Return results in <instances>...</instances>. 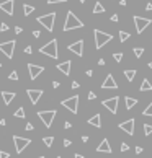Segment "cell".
<instances>
[{"instance_id":"4dcf8cb0","label":"cell","mask_w":152,"mask_h":158,"mask_svg":"<svg viewBox=\"0 0 152 158\" xmlns=\"http://www.w3.org/2000/svg\"><path fill=\"white\" fill-rule=\"evenodd\" d=\"M142 127H144V134H146V135H151V134H152V126H151V124H144Z\"/></svg>"},{"instance_id":"f35d334b","label":"cell","mask_w":152,"mask_h":158,"mask_svg":"<svg viewBox=\"0 0 152 158\" xmlns=\"http://www.w3.org/2000/svg\"><path fill=\"white\" fill-rule=\"evenodd\" d=\"M25 52H26V54H33V47H31V46H26V47H25Z\"/></svg>"},{"instance_id":"6da1fadb","label":"cell","mask_w":152,"mask_h":158,"mask_svg":"<svg viewBox=\"0 0 152 158\" xmlns=\"http://www.w3.org/2000/svg\"><path fill=\"white\" fill-rule=\"evenodd\" d=\"M84 28V23L79 20L74 15V11H67V16H66V23H64V31H72V29H79Z\"/></svg>"},{"instance_id":"f5cc1de1","label":"cell","mask_w":152,"mask_h":158,"mask_svg":"<svg viewBox=\"0 0 152 158\" xmlns=\"http://www.w3.org/2000/svg\"><path fill=\"white\" fill-rule=\"evenodd\" d=\"M5 124H7V121H5V119H0V126H5Z\"/></svg>"},{"instance_id":"7a4b0ae2","label":"cell","mask_w":152,"mask_h":158,"mask_svg":"<svg viewBox=\"0 0 152 158\" xmlns=\"http://www.w3.org/2000/svg\"><path fill=\"white\" fill-rule=\"evenodd\" d=\"M39 52L44 54V56H49L51 59H57L59 57V51H57V39H51L48 44L39 49Z\"/></svg>"},{"instance_id":"9a60e30c","label":"cell","mask_w":152,"mask_h":158,"mask_svg":"<svg viewBox=\"0 0 152 158\" xmlns=\"http://www.w3.org/2000/svg\"><path fill=\"white\" fill-rule=\"evenodd\" d=\"M26 95H28L30 101H31L33 104H36V103L39 101V98L43 96V90H33V88H30V90H26Z\"/></svg>"},{"instance_id":"e0dca14e","label":"cell","mask_w":152,"mask_h":158,"mask_svg":"<svg viewBox=\"0 0 152 158\" xmlns=\"http://www.w3.org/2000/svg\"><path fill=\"white\" fill-rule=\"evenodd\" d=\"M71 69H72V60H66V62L57 64V70L62 72L64 75H69V74H71Z\"/></svg>"},{"instance_id":"f6af8a7d","label":"cell","mask_w":152,"mask_h":158,"mask_svg":"<svg viewBox=\"0 0 152 158\" xmlns=\"http://www.w3.org/2000/svg\"><path fill=\"white\" fill-rule=\"evenodd\" d=\"M59 82H53V88H59Z\"/></svg>"},{"instance_id":"8d00e7d4","label":"cell","mask_w":152,"mask_h":158,"mask_svg":"<svg viewBox=\"0 0 152 158\" xmlns=\"http://www.w3.org/2000/svg\"><path fill=\"white\" fill-rule=\"evenodd\" d=\"M7 29H8L7 23H2V25H0V31H7Z\"/></svg>"},{"instance_id":"d6a6232c","label":"cell","mask_w":152,"mask_h":158,"mask_svg":"<svg viewBox=\"0 0 152 158\" xmlns=\"http://www.w3.org/2000/svg\"><path fill=\"white\" fill-rule=\"evenodd\" d=\"M8 78H10V80H18V72H17V70H13L10 75H8Z\"/></svg>"},{"instance_id":"ab89813d","label":"cell","mask_w":152,"mask_h":158,"mask_svg":"<svg viewBox=\"0 0 152 158\" xmlns=\"http://www.w3.org/2000/svg\"><path fill=\"white\" fill-rule=\"evenodd\" d=\"M71 144L72 142L69 140V139H64V147H71Z\"/></svg>"},{"instance_id":"d590c367","label":"cell","mask_w":152,"mask_h":158,"mask_svg":"<svg viewBox=\"0 0 152 158\" xmlns=\"http://www.w3.org/2000/svg\"><path fill=\"white\" fill-rule=\"evenodd\" d=\"M10 157V153H7V152H4V150H0V158H8Z\"/></svg>"},{"instance_id":"7c38bea8","label":"cell","mask_w":152,"mask_h":158,"mask_svg":"<svg viewBox=\"0 0 152 158\" xmlns=\"http://www.w3.org/2000/svg\"><path fill=\"white\" fill-rule=\"evenodd\" d=\"M67 49L71 51V52H74L75 56L82 57V56H84V41H82V39H79V41L72 42V44H69Z\"/></svg>"},{"instance_id":"8992f818","label":"cell","mask_w":152,"mask_h":158,"mask_svg":"<svg viewBox=\"0 0 152 158\" xmlns=\"http://www.w3.org/2000/svg\"><path fill=\"white\" fill-rule=\"evenodd\" d=\"M61 104H62L66 109H69L72 114H77V111H79V96H77V95L71 96V98L61 101Z\"/></svg>"},{"instance_id":"484cf974","label":"cell","mask_w":152,"mask_h":158,"mask_svg":"<svg viewBox=\"0 0 152 158\" xmlns=\"http://www.w3.org/2000/svg\"><path fill=\"white\" fill-rule=\"evenodd\" d=\"M129 36H131V34H129L128 31H120V41L121 42L128 41V39H129Z\"/></svg>"},{"instance_id":"816d5d0a","label":"cell","mask_w":152,"mask_h":158,"mask_svg":"<svg viewBox=\"0 0 152 158\" xmlns=\"http://www.w3.org/2000/svg\"><path fill=\"white\" fill-rule=\"evenodd\" d=\"M146 10H149V11H151V10H152V4H147V7H146Z\"/></svg>"},{"instance_id":"6f0895ef","label":"cell","mask_w":152,"mask_h":158,"mask_svg":"<svg viewBox=\"0 0 152 158\" xmlns=\"http://www.w3.org/2000/svg\"><path fill=\"white\" fill-rule=\"evenodd\" d=\"M79 2H80V4H85V0H79Z\"/></svg>"},{"instance_id":"5bb4252c","label":"cell","mask_w":152,"mask_h":158,"mask_svg":"<svg viewBox=\"0 0 152 158\" xmlns=\"http://www.w3.org/2000/svg\"><path fill=\"white\" fill-rule=\"evenodd\" d=\"M102 88H103V90H116V88H118V83L115 82V77L111 74L106 75L105 82L102 83Z\"/></svg>"},{"instance_id":"83f0119b","label":"cell","mask_w":152,"mask_h":158,"mask_svg":"<svg viewBox=\"0 0 152 158\" xmlns=\"http://www.w3.org/2000/svg\"><path fill=\"white\" fill-rule=\"evenodd\" d=\"M142 114H144V116L152 117V103H149V104H147V108H146L144 111H142Z\"/></svg>"},{"instance_id":"b9f144b4","label":"cell","mask_w":152,"mask_h":158,"mask_svg":"<svg viewBox=\"0 0 152 158\" xmlns=\"http://www.w3.org/2000/svg\"><path fill=\"white\" fill-rule=\"evenodd\" d=\"M33 36H35V38H39V36H41V33H39L38 29H35V31H33Z\"/></svg>"},{"instance_id":"60d3db41","label":"cell","mask_w":152,"mask_h":158,"mask_svg":"<svg viewBox=\"0 0 152 158\" xmlns=\"http://www.w3.org/2000/svg\"><path fill=\"white\" fill-rule=\"evenodd\" d=\"M25 129H26V130H33L35 127H33V124H31V122H28V124L25 126Z\"/></svg>"},{"instance_id":"bcb514c9","label":"cell","mask_w":152,"mask_h":158,"mask_svg":"<svg viewBox=\"0 0 152 158\" xmlns=\"http://www.w3.org/2000/svg\"><path fill=\"white\" fill-rule=\"evenodd\" d=\"M72 88H74V90H75V88H79V83H77V82H72Z\"/></svg>"},{"instance_id":"ffe728a7","label":"cell","mask_w":152,"mask_h":158,"mask_svg":"<svg viewBox=\"0 0 152 158\" xmlns=\"http://www.w3.org/2000/svg\"><path fill=\"white\" fill-rule=\"evenodd\" d=\"M89 124L93 126V127H97V129H100V127H102V116H100V114H95L93 117L89 119Z\"/></svg>"},{"instance_id":"74e56055","label":"cell","mask_w":152,"mask_h":158,"mask_svg":"<svg viewBox=\"0 0 152 158\" xmlns=\"http://www.w3.org/2000/svg\"><path fill=\"white\" fill-rule=\"evenodd\" d=\"M95 98H97L95 92H90V93H89V99H90V101H92V99H95Z\"/></svg>"},{"instance_id":"db71d44e","label":"cell","mask_w":152,"mask_h":158,"mask_svg":"<svg viewBox=\"0 0 152 158\" xmlns=\"http://www.w3.org/2000/svg\"><path fill=\"white\" fill-rule=\"evenodd\" d=\"M126 4H128L126 0H120V5H123V7H124V5H126Z\"/></svg>"},{"instance_id":"e575fe53","label":"cell","mask_w":152,"mask_h":158,"mask_svg":"<svg viewBox=\"0 0 152 158\" xmlns=\"http://www.w3.org/2000/svg\"><path fill=\"white\" fill-rule=\"evenodd\" d=\"M128 150H129V145L123 142V144H121V152H128Z\"/></svg>"},{"instance_id":"44dd1931","label":"cell","mask_w":152,"mask_h":158,"mask_svg":"<svg viewBox=\"0 0 152 158\" xmlns=\"http://www.w3.org/2000/svg\"><path fill=\"white\" fill-rule=\"evenodd\" d=\"M124 101H126V109H133L136 104H138V99H136V98H131V96H126V98H124Z\"/></svg>"},{"instance_id":"9f6ffc18","label":"cell","mask_w":152,"mask_h":158,"mask_svg":"<svg viewBox=\"0 0 152 158\" xmlns=\"http://www.w3.org/2000/svg\"><path fill=\"white\" fill-rule=\"evenodd\" d=\"M149 69H151V70H152V62H151V64H149Z\"/></svg>"},{"instance_id":"ee69618b","label":"cell","mask_w":152,"mask_h":158,"mask_svg":"<svg viewBox=\"0 0 152 158\" xmlns=\"http://www.w3.org/2000/svg\"><path fill=\"white\" fill-rule=\"evenodd\" d=\"M21 31H23V29H21V28H20V26H17V28H15V33H17V34H20V33H21Z\"/></svg>"},{"instance_id":"2e32d148","label":"cell","mask_w":152,"mask_h":158,"mask_svg":"<svg viewBox=\"0 0 152 158\" xmlns=\"http://www.w3.org/2000/svg\"><path fill=\"white\" fill-rule=\"evenodd\" d=\"M13 7H15V0H5V2H2L0 4V10L5 11L7 15H13Z\"/></svg>"},{"instance_id":"30bf717a","label":"cell","mask_w":152,"mask_h":158,"mask_svg":"<svg viewBox=\"0 0 152 158\" xmlns=\"http://www.w3.org/2000/svg\"><path fill=\"white\" fill-rule=\"evenodd\" d=\"M118 103H120V98H118V96H113V98H108V99H105V101H102V104L105 106L111 114H116L118 112Z\"/></svg>"},{"instance_id":"d6986e66","label":"cell","mask_w":152,"mask_h":158,"mask_svg":"<svg viewBox=\"0 0 152 158\" xmlns=\"http://www.w3.org/2000/svg\"><path fill=\"white\" fill-rule=\"evenodd\" d=\"M15 96H17V95H15L13 92H2V98H4V103H5L7 106L15 99Z\"/></svg>"},{"instance_id":"680465c9","label":"cell","mask_w":152,"mask_h":158,"mask_svg":"<svg viewBox=\"0 0 152 158\" xmlns=\"http://www.w3.org/2000/svg\"><path fill=\"white\" fill-rule=\"evenodd\" d=\"M38 158H44V157H38Z\"/></svg>"},{"instance_id":"1f68e13d","label":"cell","mask_w":152,"mask_h":158,"mask_svg":"<svg viewBox=\"0 0 152 158\" xmlns=\"http://www.w3.org/2000/svg\"><path fill=\"white\" fill-rule=\"evenodd\" d=\"M113 59L116 60V62H121V59H123V52H115L113 54Z\"/></svg>"},{"instance_id":"8fae6325","label":"cell","mask_w":152,"mask_h":158,"mask_svg":"<svg viewBox=\"0 0 152 158\" xmlns=\"http://www.w3.org/2000/svg\"><path fill=\"white\" fill-rule=\"evenodd\" d=\"M28 72H30V78H31V80H36V78L44 72V67L36 65V64H28Z\"/></svg>"},{"instance_id":"5b68a950","label":"cell","mask_w":152,"mask_h":158,"mask_svg":"<svg viewBox=\"0 0 152 158\" xmlns=\"http://www.w3.org/2000/svg\"><path fill=\"white\" fill-rule=\"evenodd\" d=\"M56 114H57V112L54 111V109H51V111H39L38 117L43 121V124L49 129V127L53 126V121H54V117H56Z\"/></svg>"},{"instance_id":"11a10c76","label":"cell","mask_w":152,"mask_h":158,"mask_svg":"<svg viewBox=\"0 0 152 158\" xmlns=\"http://www.w3.org/2000/svg\"><path fill=\"white\" fill-rule=\"evenodd\" d=\"M74 158H84V155H80V153H75V157Z\"/></svg>"},{"instance_id":"94428289","label":"cell","mask_w":152,"mask_h":158,"mask_svg":"<svg viewBox=\"0 0 152 158\" xmlns=\"http://www.w3.org/2000/svg\"><path fill=\"white\" fill-rule=\"evenodd\" d=\"M0 67H2V64H0Z\"/></svg>"},{"instance_id":"9c48e42d","label":"cell","mask_w":152,"mask_h":158,"mask_svg":"<svg viewBox=\"0 0 152 158\" xmlns=\"http://www.w3.org/2000/svg\"><path fill=\"white\" fill-rule=\"evenodd\" d=\"M152 23V20H149V18H142V16H138L136 15L134 16V26H136V33L138 34H141L142 31H144L146 28H147L149 25Z\"/></svg>"},{"instance_id":"f1b7e54d","label":"cell","mask_w":152,"mask_h":158,"mask_svg":"<svg viewBox=\"0 0 152 158\" xmlns=\"http://www.w3.org/2000/svg\"><path fill=\"white\" fill-rule=\"evenodd\" d=\"M13 116H15V117H25V116H26V114H25V109H23V108H18L17 111H15Z\"/></svg>"},{"instance_id":"3957f363","label":"cell","mask_w":152,"mask_h":158,"mask_svg":"<svg viewBox=\"0 0 152 158\" xmlns=\"http://www.w3.org/2000/svg\"><path fill=\"white\" fill-rule=\"evenodd\" d=\"M93 36H95V47L97 49H102L105 44H108V42L113 39V36H111L110 33H103V31H100V29H95V31H93Z\"/></svg>"},{"instance_id":"7dc6e473","label":"cell","mask_w":152,"mask_h":158,"mask_svg":"<svg viewBox=\"0 0 152 158\" xmlns=\"http://www.w3.org/2000/svg\"><path fill=\"white\" fill-rule=\"evenodd\" d=\"M136 153H142V147H136Z\"/></svg>"},{"instance_id":"d4e9b609","label":"cell","mask_w":152,"mask_h":158,"mask_svg":"<svg viewBox=\"0 0 152 158\" xmlns=\"http://www.w3.org/2000/svg\"><path fill=\"white\" fill-rule=\"evenodd\" d=\"M103 11H105V7L102 5V2H97L93 7V13H103Z\"/></svg>"},{"instance_id":"603a6c76","label":"cell","mask_w":152,"mask_h":158,"mask_svg":"<svg viewBox=\"0 0 152 158\" xmlns=\"http://www.w3.org/2000/svg\"><path fill=\"white\" fill-rule=\"evenodd\" d=\"M33 11H35V7H33V5H28V4L23 5V15H25V16H30Z\"/></svg>"},{"instance_id":"4316f807","label":"cell","mask_w":152,"mask_h":158,"mask_svg":"<svg viewBox=\"0 0 152 158\" xmlns=\"http://www.w3.org/2000/svg\"><path fill=\"white\" fill-rule=\"evenodd\" d=\"M133 52H134V56L138 57V59H141L142 54H144V49H142V47H134V49H133Z\"/></svg>"},{"instance_id":"ba28073f","label":"cell","mask_w":152,"mask_h":158,"mask_svg":"<svg viewBox=\"0 0 152 158\" xmlns=\"http://www.w3.org/2000/svg\"><path fill=\"white\" fill-rule=\"evenodd\" d=\"M13 142H15V150H17V153H21V152H23L30 144H31L30 139L20 137V135H13Z\"/></svg>"},{"instance_id":"ac0fdd59","label":"cell","mask_w":152,"mask_h":158,"mask_svg":"<svg viewBox=\"0 0 152 158\" xmlns=\"http://www.w3.org/2000/svg\"><path fill=\"white\" fill-rule=\"evenodd\" d=\"M97 152H98V153H111V145L108 144L106 139H103V140L100 142V145L97 147Z\"/></svg>"},{"instance_id":"91938a15","label":"cell","mask_w":152,"mask_h":158,"mask_svg":"<svg viewBox=\"0 0 152 158\" xmlns=\"http://www.w3.org/2000/svg\"><path fill=\"white\" fill-rule=\"evenodd\" d=\"M57 158H62V157H57Z\"/></svg>"},{"instance_id":"52a82bcc","label":"cell","mask_w":152,"mask_h":158,"mask_svg":"<svg viewBox=\"0 0 152 158\" xmlns=\"http://www.w3.org/2000/svg\"><path fill=\"white\" fill-rule=\"evenodd\" d=\"M15 46H17V41H15V39L7 41V42H0V51H2L8 59H12V57H13V52H15Z\"/></svg>"},{"instance_id":"f546056e","label":"cell","mask_w":152,"mask_h":158,"mask_svg":"<svg viewBox=\"0 0 152 158\" xmlns=\"http://www.w3.org/2000/svg\"><path fill=\"white\" fill-rule=\"evenodd\" d=\"M43 142H44V145H46V147H51V145H53V142H54V137H44V139H43Z\"/></svg>"},{"instance_id":"277c9868","label":"cell","mask_w":152,"mask_h":158,"mask_svg":"<svg viewBox=\"0 0 152 158\" xmlns=\"http://www.w3.org/2000/svg\"><path fill=\"white\" fill-rule=\"evenodd\" d=\"M54 21H56V13H48V15H43V16H38V23L43 25L48 31H53L54 29Z\"/></svg>"},{"instance_id":"4fadbf2b","label":"cell","mask_w":152,"mask_h":158,"mask_svg":"<svg viewBox=\"0 0 152 158\" xmlns=\"http://www.w3.org/2000/svg\"><path fill=\"white\" fill-rule=\"evenodd\" d=\"M134 124H136L134 119H128V121H124V122H121L118 127H120L123 132H126L128 135H134Z\"/></svg>"},{"instance_id":"836d02e7","label":"cell","mask_w":152,"mask_h":158,"mask_svg":"<svg viewBox=\"0 0 152 158\" xmlns=\"http://www.w3.org/2000/svg\"><path fill=\"white\" fill-rule=\"evenodd\" d=\"M64 2H67V0H48V4L53 5V4H64Z\"/></svg>"},{"instance_id":"f907efd6","label":"cell","mask_w":152,"mask_h":158,"mask_svg":"<svg viewBox=\"0 0 152 158\" xmlns=\"http://www.w3.org/2000/svg\"><path fill=\"white\" fill-rule=\"evenodd\" d=\"M111 21H118V15H113V16H111Z\"/></svg>"},{"instance_id":"cb8c5ba5","label":"cell","mask_w":152,"mask_h":158,"mask_svg":"<svg viewBox=\"0 0 152 158\" xmlns=\"http://www.w3.org/2000/svg\"><path fill=\"white\" fill-rule=\"evenodd\" d=\"M124 75H126V80L128 82H133L136 77V70H124Z\"/></svg>"},{"instance_id":"7402d4cb","label":"cell","mask_w":152,"mask_h":158,"mask_svg":"<svg viewBox=\"0 0 152 158\" xmlns=\"http://www.w3.org/2000/svg\"><path fill=\"white\" fill-rule=\"evenodd\" d=\"M141 92H151L152 90V85H151V82L146 78V80H142V83H141V88H139Z\"/></svg>"},{"instance_id":"681fc988","label":"cell","mask_w":152,"mask_h":158,"mask_svg":"<svg viewBox=\"0 0 152 158\" xmlns=\"http://www.w3.org/2000/svg\"><path fill=\"white\" fill-rule=\"evenodd\" d=\"M98 65H105V59H100L98 60Z\"/></svg>"},{"instance_id":"c3c4849f","label":"cell","mask_w":152,"mask_h":158,"mask_svg":"<svg viewBox=\"0 0 152 158\" xmlns=\"http://www.w3.org/2000/svg\"><path fill=\"white\" fill-rule=\"evenodd\" d=\"M82 142H89V135H84V137H82Z\"/></svg>"},{"instance_id":"7bdbcfd3","label":"cell","mask_w":152,"mask_h":158,"mask_svg":"<svg viewBox=\"0 0 152 158\" xmlns=\"http://www.w3.org/2000/svg\"><path fill=\"white\" fill-rule=\"evenodd\" d=\"M71 127H72V124L69 122V121H67V122H66V124H64V129H71Z\"/></svg>"}]
</instances>
